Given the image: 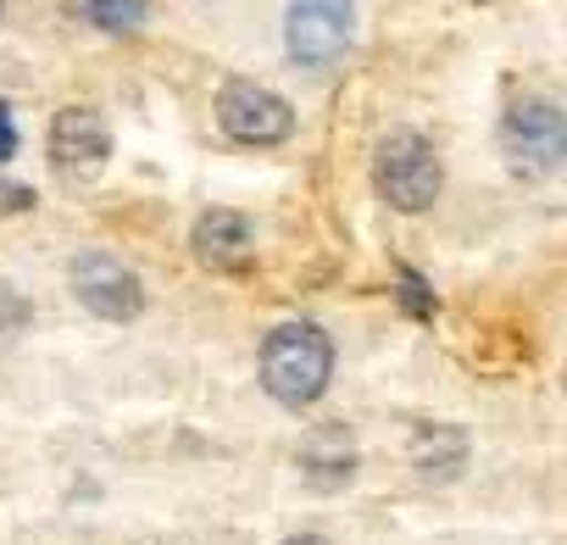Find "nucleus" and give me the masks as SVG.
<instances>
[{"label":"nucleus","instance_id":"nucleus-1","mask_svg":"<svg viewBox=\"0 0 567 545\" xmlns=\"http://www.w3.org/2000/svg\"><path fill=\"white\" fill-rule=\"evenodd\" d=\"M334 373V346L318 323H278L261 346V390L278 407H312L329 390Z\"/></svg>","mask_w":567,"mask_h":545},{"label":"nucleus","instance_id":"nucleus-2","mask_svg":"<svg viewBox=\"0 0 567 545\" xmlns=\"http://www.w3.org/2000/svg\"><path fill=\"white\" fill-rule=\"evenodd\" d=\"M373 178H379V195L395 206V212H429L440 200V156L423 134L412 128H395L379 140V156H373Z\"/></svg>","mask_w":567,"mask_h":545},{"label":"nucleus","instance_id":"nucleus-3","mask_svg":"<svg viewBox=\"0 0 567 545\" xmlns=\"http://www.w3.org/2000/svg\"><path fill=\"white\" fill-rule=\"evenodd\" d=\"M501 151H506V167L517 178L556 173L567 156V123H561L556 101H517L501 117Z\"/></svg>","mask_w":567,"mask_h":545},{"label":"nucleus","instance_id":"nucleus-4","mask_svg":"<svg viewBox=\"0 0 567 545\" xmlns=\"http://www.w3.org/2000/svg\"><path fill=\"white\" fill-rule=\"evenodd\" d=\"M357 7L351 0H290V23H284V51L301 68H334L351 51Z\"/></svg>","mask_w":567,"mask_h":545},{"label":"nucleus","instance_id":"nucleus-5","mask_svg":"<svg viewBox=\"0 0 567 545\" xmlns=\"http://www.w3.org/2000/svg\"><path fill=\"white\" fill-rule=\"evenodd\" d=\"M217 123L239 145H278V140H290L296 112H290V101H284V95H272V90H261L250 79H234L217 95Z\"/></svg>","mask_w":567,"mask_h":545},{"label":"nucleus","instance_id":"nucleus-6","mask_svg":"<svg viewBox=\"0 0 567 545\" xmlns=\"http://www.w3.org/2000/svg\"><path fill=\"white\" fill-rule=\"evenodd\" d=\"M73 296H79L95 318H106V323H128V318H140V307H145L140 272H134L128 261L106 256V250H84V256L73 261Z\"/></svg>","mask_w":567,"mask_h":545},{"label":"nucleus","instance_id":"nucleus-7","mask_svg":"<svg viewBox=\"0 0 567 545\" xmlns=\"http://www.w3.org/2000/svg\"><path fill=\"white\" fill-rule=\"evenodd\" d=\"M106 156H112V134H106V117L101 112H90V106L56 112V123H51V167L68 184L95 178L106 167Z\"/></svg>","mask_w":567,"mask_h":545},{"label":"nucleus","instance_id":"nucleus-8","mask_svg":"<svg viewBox=\"0 0 567 545\" xmlns=\"http://www.w3.org/2000/svg\"><path fill=\"white\" fill-rule=\"evenodd\" d=\"M195 256L212 267V272H245L250 256H256V234L239 212H206L195 223Z\"/></svg>","mask_w":567,"mask_h":545},{"label":"nucleus","instance_id":"nucleus-9","mask_svg":"<svg viewBox=\"0 0 567 545\" xmlns=\"http://www.w3.org/2000/svg\"><path fill=\"white\" fill-rule=\"evenodd\" d=\"M301 462H307V479L318 484V490H334V484H346L351 479V462H357V451H351V434L346 429H318L312 440H307V451H301Z\"/></svg>","mask_w":567,"mask_h":545},{"label":"nucleus","instance_id":"nucleus-10","mask_svg":"<svg viewBox=\"0 0 567 545\" xmlns=\"http://www.w3.org/2000/svg\"><path fill=\"white\" fill-rule=\"evenodd\" d=\"M68 7L106 34H140L145 29V0H68Z\"/></svg>","mask_w":567,"mask_h":545},{"label":"nucleus","instance_id":"nucleus-11","mask_svg":"<svg viewBox=\"0 0 567 545\" xmlns=\"http://www.w3.org/2000/svg\"><path fill=\"white\" fill-rule=\"evenodd\" d=\"M18 151V123H12V112H7V101H0V162H7Z\"/></svg>","mask_w":567,"mask_h":545},{"label":"nucleus","instance_id":"nucleus-12","mask_svg":"<svg viewBox=\"0 0 567 545\" xmlns=\"http://www.w3.org/2000/svg\"><path fill=\"white\" fill-rule=\"evenodd\" d=\"M284 545H329V539H318V534H301V539H284Z\"/></svg>","mask_w":567,"mask_h":545},{"label":"nucleus","instance_id":"nucleus-13","mask_svg":"<svg viewBox=\"0 0 567 545\" xmlns=\"http://www.w3.org/2000/svg\"><path fill=\"white\" fill-rule=\"evenodd\" d=\"M0 7H7V0H0Z\"/></svg>","mask_w":567,"mask_h":545}]
</instances>
